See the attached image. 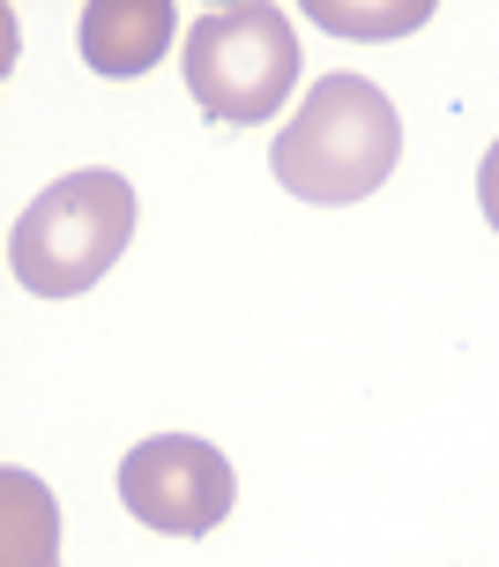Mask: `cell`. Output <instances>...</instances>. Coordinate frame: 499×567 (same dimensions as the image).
I'll list each match as a JSON object with an SVG mask.
<instances>
[{"label":"cell","mask_w":499,"mask_h":567,"mask_svg":"<svg viewBox=\"0 0 499 567\" xmlns=\"http://www.w3.org/2000/svg\"><path fill=\"white\" fill-rule=\"evenodd\" d=\"M171 8L165 0H90L83 8V60L97 68V75H149L157 60H165V45H171Z\"/></svg>","instance_id":"cell-5"},{"label":"cell","mask_w":499,"mask_h":567,"mask_svg":"<svg viewBox=\"0 0 499 567\" xmlns=\"http://www.w3.org/2000/svg\"><path fill=\"white\" fill-rule=\"evenodd\" d=\"M395 157H403V120L388 90H373L365 75H321L277 135V187L335 209V202H365L373 187H388Z\"/></svg>","instance_id":"cell-1"},{"label":"cell","mask_w":499,"mask_h":567,"mask_svg":"<svg viewBox=\"0 0 499 567\" xmlns=\"http://www.w3.org/2000/svg\"><path fill=\"white\" fill-rule=\"evenodd\" d=\"M119 501L135 523L171 538H209L231 515V463L195 433H149L119 455Z\"/></svg>","instance_id":"cell-4"},{"label":"cell","mask_w":499,"mask_h":567,"mask_svg":"<svg viewBox=\"0 0 499 567\" xmlns=\"http://www.w3.org/2000/svg\"><path fill=\"white\" fill-rule=\"evenodd\" d=\"M477 202H485V225L499 231V142L485 150V165H477Z\"/></svg>","instance_id":"cell-7"},{"label":"cell","mask_w":499,"mask_h":567,"mask_svg":"<svg viewBox=\"0 0 499 567\" xmlns=\"http://www.w3.org/2000/svg\"><path fill=\"white\" fill-rule=\"evenodd\" d=\"M299 83V30L269 0H231L209 8L187 30V90L223 127H261Z\"/></svg>","instance_id":"cell-3"},{"label":"cell","mask_w":499,"mask_h":567,"mask_svg":"<svg viewBox=\"0 0 499 567\" xmlns=\"http://www.w3.org/2000/svg\"><path fill=\"white\" fill-rule=\"evenodd\" d=\"M127 239H135V187L119 172L90 165L53 179L45 195H30L15 239H8V269L38 299H75L127 255Z\"/></svg>","instance_id":"cell-2"},{"label":"cell","mask_w":499,"mask_h":567,"mask_svg":"<svg viewBox=\"0 0 499 567\" xmlns=\"http://www.w3.org/2000/svg\"><path fill=\"white\" fill-rule=\"evenodd\" d=\"M0 567H60V515L53 493L30 471H0Z\"/></svg>","instance_id":"cell-6"}]
</instances>
